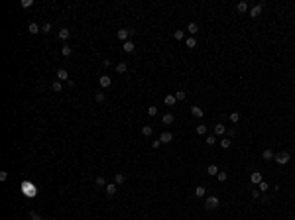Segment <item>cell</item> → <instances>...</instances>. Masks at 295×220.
<instances>
[{"instance_id":"obj_1","label":"cell","mask_w":295,"mask_h":220,"mask_svg":"<svg viewBox=\"0 0 295 220\" xmlns=\"http://www.w3.org/2000/svg\"><path fill=\"white\" fill-rule=\"evenodd\" d=\"M274 159L279 163V165H285V163H289L291 155H289L287 151H279V153H275V155H274Z\"/></svg>"},{"instance_id":"obj_2","label":"cell","mask_w":295,"mask_h":220,"mask_svg":"<svg viewBox=\"0 0 295 220\" xmlns=\"http://www.w3.org/2000/svg\"><path fill=\"white\" fill-rule=\"evenodd\" d=\"M22 191H24V194H28V197H36V193H38L32 183H22Z\"/></svg>"},{"instance_id":"obj_3","label":"cell","mask_w":295,"mask_h":220,"mask_svg":"<svg viewBox=\"0 0 295 220\" xmlns=\"http://www.w3.org/2000/svg\"><path fill=\"white\" fill-rule=\"evenodd\" d=\"M205 207H207V210H215V208L218 207V197H209V199L205 201Z\"/></svg>"},{"instance_id":"obj_4","label":"cell","mask_w":295,"mask_h":220,"mask_svg":"<svg viewBox=\"0 0 295 220\" xmlns=\"http://www.w3.org/2000/svg\"><path fill=\"white\" fill-rule=\"evenodd\" d=\"M130 35H132V32H130V30H124V28L116 32V38L120 39V41H128V38H130Z\"/></svg>"},{"instance_id":"obj_5","label":"cell","mask_w":295,"mask_h":220,"mask_svg":"<svg viewBox=\"0 0 295 220\" xmlns=\"http://www.w3.org/2000/svg\"><path fill=\"white\" fill-rule=\"evenodd\" d=\"M262 10H264V2H260L258 6H254V8H250V16L252 18H258L260 14H262Z\"/></svg>"},{"instance_id":"obj_6","label":"cell","mask_w":295,"mask_h":220,"mask_svg":"<svg viewBox=\"0 0 295 220\" xmlns=\"http://www.w3.org/2000/svg\"><path fill=\"white\" fill-rule=\"evenodd\" d=\"M98 83H100V87H102V89H108V87L112 84V79L108 77V75H102V77L98 79Z\"/></svg>"},{"instance_id":"obj_7","label":"cell","mask_w":295,"mask_h":220,"mask_svg":"<svg viewBox=\"0 0 295 220\" xmlns=\"http://www.w3.org/2000/svg\"><path fill=\"white\" fill-rule=\"evenodd\" d=\"M250 181L254 183V185H260V183L264 181V177H262V173H258V171H254V173L250 175Z\"/></svg>"},{"instance_id":"obj_8","label":"cell","mask_w":295,"mask_h":220,"mask_svg":"<svg viewBox=\"0 0 295 220\" xmlns=\"http://www.w3.org/2000/svg\"><path fill=\"white\" fill-rule=\"evenodd\" d=\"M159 140H161V143H169L171 140H173V134H171V132H161Z\"/></svg>"},{"instance_id":"obj_9","label":"cell","mask_w":295,"mask_h":220,"mask_svg":"<svg viewBox=\"0 0 295 220\" xmlns=\"http://www.w3.org/2000/svg\"><path fill=\"white\" fill-rule=\"evenodd\" d=\"M122 49H124L126 53H132L134 49H136V45H134V41H130V39H128V41H124V45H122Z\"/></svg>"},{"instance_id":"obj_10","label":"cell","mask_w":295,"mask_h":220,"mask_svg":"<svg viewBox=\"0 0 295 220\" xmlns=\"http://www.w3.org/2000/svg\"><path fill=\"white\" fill-rule=\"evenodd\" d=\"M187 32H189L191 35H197V33H199V24H195V22H191L189 26H187Z\"/></svg>"},{"instance_id":"obj_11","label":"cell","mask_w":295,"mask_h":220,"mask_svg":"<svg viewBox=\"0 0 295 220\" xmlns=\"http://www.w3.org/2000/svg\"><path fill=\"white\" fill-rule=\"evenodd\" d=\"M57 79H59V81H69V73H67V69H57Z\"/></svg>"},{"instance_id":"obj_12","label":"cell","mask_w":295,"mask_h":220,"mask_svg":"<svg viewBox=\"0 0 295 220\" xmlns=\"http://www.w3.org/2000/svg\"><path fill=\"white\" fill-rule=\"evenodd\" d=\"M224 134H226L224 124H216V126H215V136H224Z\"/></svg>"},{"instance_id":"obj_13","label":"cell","mask_w":295,"mask_h":220,"mask_svg":"<svg viewBox=\"0 0 295 220\" xmlns=\"http://www.w3.org/2000/svg\"><path fill=\"white\" fill-rule=\"evenodd\" d=\"M116 189H118L116 183H108V185H106V194H108V197H112V194L116 193Z\"/></svg>"},{"instance_id":"obj_14","label":"cell","mask_w":295,"mask_h":220,"mask_svg":"<svg viewBox=\"0 0 295 220\" xmlns=\"http://www.w3.org/2000/svg\"><path fill=\"white\" fill-rule=\"evenodd\" d=\"M274 155H275V153L272 151V149H264V151H262V157H264V161H269V159H274Z\"/></svg>"},{"instance_id":"obj_15","label":"cell","mask_w":295,"mask_h":220,"mask_svg":"<svg viewBox=\"0 0 295 220\" xmlns=\"http://www.w3.org/2000/svg\"><path fill=\"white\" fill-rule=\"evenodd\" d=\"M163 102L167 104V106H173V104L177 102V98H175V94H167V97L163 98Z\"/></svg>"},{"instance_id":"obj_16","label":"cell","mask_w":295,"mask_h":220,"mask_svg":"<svg viewBox=\"0 0 295 220\" xmlns=\"http://www.w3.org/2000/svg\"><path fill=\"white\" fill-rule=\"evenodd\" d=\"M28 32L36 35V33H39V32H41V26H38V24H30V26H28Z\"/></svg>"},{"instance_id":"obj_17","label":"cell","mask_w":295,"mask_h":220,"mask_svg":"<svg viewBox=\"0 0 295 220\" xmlns=\"http://www.w3.org/2000/svg\"><path fill=\"white\" fill-rule=\"evenodd\" d=\"M173 120H175V118H173V114H171V112H167V114H163V116H161V122H163V124H173Z\"/></svg>"},{"instance_id":"obj_18","label":"cell","mask_w":295,"mask_h":220,"mask_svg":"<svg viewBox=\"0 0 295 220\" xmlns=\"http://www.w3.org/2000/svg\"><path fill=\"white\" fill-rule=\"evenodd\" d=\"M59 38L61 39H69L71 38V32H69L67 28H61V30H59Z\"/></svg>"},{"instance_id":"obj_19","label":"cell","mask_w":295,"mask_h":220,"mask_svg":"<svg viewBox=\"0 0 295 220\" xmlns=\"http://www.w3.org/2000/svg\"><path fill=\"white\" fill-rule=\"evenodd\" d=\"M124 181H126V175L124 173H116V175H114V183H116V185H122Z\"/></svg>"},{"instance_id":"obj_20","label":"cell","mask_w":295,"mask_h":220,"mask_svg":"<svg viewBox=\"0 0 295 220\" xmlns=\"http://www.w3.org/2000/svg\"><path fill=\"white\" fill-rule=\"evenodd\" d=\"M191 114L195 118H203V110L199 108V106H193V108H191Z\"/></svg>"},{"instance_id":"obj_21","label":"cell","mask_w":295,"mask_h":220,"mask_svg":"<svg viewBox=\"0 0 295 220\" xmlns=\"http://www.w3.org/2000/svg\"><path fill=\"white\" fill-rule=\"evenodd\" d=\"M61 53H63V57H69V55L73 53V47L71 45H63L61 47Z\"/></svg>"},{"instance_id":"obj_22","label":"cell","mask_w":295,"mask_h":220,"mask_svg":"<svg viewBox=\"0 0 295 220\" xmlns=\"http://www.w3.org/2000/svg\"><path fill=\"white\" fill-rule=\"evenodd\" d=\"M207 173H209V175H215V177H216V175H218V167L213 163V165H209V167H207Z\"/></svg>"},{"instance_id":"obj_23","label":"cell","mask_w":295,"mask_h":220,"mask_svg":"<svg viewBox=\"0 0 295 220\" xmlns=\"http://www.w3.org/2000/svg\"><path fill=\"white\" fill-rule=\"evenodd\" d=\"M116 71L120 73V75H124V73L128 71V65H126V63H118L116 65Z\"/></svg>"},{"instance_id":"obj_24","label":"cell","mask_w":295,"mask_h":220,"mask_svg":"<svg viewBox=\"0 0 295 220\" xmlns=\"http://www.w3.org/2000/svg\"><path fill=\"white\" fill-rule=\"evenodd\" d=\"M151 134H154L151 126H142V136H151Z\"/></svg>"},{"instance_id":"obj_25","label":"cell","mask_w":295,"mask_h":220,"mask_svg":"<svg viewBox=\"0 0 295 220\" xmlns=\"http://www.w3.org/2000/svg\"><path fill=\"white\" fill-rule=\"evenodd\" d=\"M236 10H238V12H248V2H238Z\"/></svg>"},{"instance_id":"obj_26","label":"cell","mask_w":295,"mask_h":220,"mask_svg":"<svg viewBox=\"0 0 295 220\" xmlns=\"http://www.w3.org/2000/svg\"><path fill=\"white\" fill-rule=\"evenodd\" d=\"M51 89H53L55 92H61V91H63V84H61V81H55V83L51 84Z\"/></svg>"},{"instance_id":"obj_27","label":"cell","mask_w":295,"mask_h":220,"mask_svg":"<svg viewBox=\"0 0 295 220\" xmlns=\"http://www.w3.org/2000/svg\"><path fill=\"white\" fill-rule=\"evenodd\" d=\"M230 122H232V124H238V120H240V114H238V112H230Z\"/></svg>"},{"instance_id":"obj_28","label":"cell","mask_w":295,"mask_h":220,"mask_svg":"<svg viewBox=\"0 0 295 220\" xmlns=\"http://www.w3.org/2000/svg\"><path fill=\"white\" fill-rule=\"evenodd\" d=\"M104 92H100V91H98V92H95V100H97V102H104Z\"/></svg>"},{"instance_id":"obj_29","label":"cell","mask_w":295,"mask_h":220,"mask_svg":"<svg viewBox=\"0 0 295 220\" xmlns=\"http://www.w3.org/2000/svg\"><path fill=\"white\" fill-rule=\"evenodd\" d=\"M195 132L199 134V136H205V134H207V126L201 124V126H197V128H195Z\"/></svg>"},{"instance_id":"obj_30","label":"cell","mask_w":295,"mask_h":220,"mask_svg":"<svg viewBox=\"0 0 295 220\" xmlns=\"http://www.w3.org/2000/svg\"><path fill=\"white\" fill-rule=\"evenodd\" d=\"M185 45L189 47V49H193V47L197 45V39H195V38H189V39H187V41H185Z\"/></svg>"},{"instance_id":"obj_31","label":"cell","mask_w":295,"mask_h":220,"mask_svg":"<svg viewBox=\"0 0 295 220\" xmlns=\"http://www.w3.org/2000/svg\"><path fill=\"white\" fill-rule=\"evenodd\" d=\"M230 142H232L230 138H222V140H220V145H222L224 149H228V148H230Z\"/></svg>"},{"instance_id":"obj_32","label":"cell","mask_w":295,"mask_h":220,"mask_svg":"<svg viewBox=\"0 0 295 220\" xmlns=\"http://www.w3.org/2000/svg\"><path fill=\"white\" fill-rule=\"evenodd\" d=\"M173 38H175V39H183L185 38V32H183V30H175V32H173Z\"/></svg>"},{"instance_id":"obj_33","label":"cell","mask_w":295,"mask_h":220,"mask_svg":"<svg viewBox=\"0 0 295 220\" xmlns=\"http://www.w3.org/2000/svg\"><path fill=\"white\" fill-rule=\"evenodd\" d=\"M258 189H260V193H266V191H268V189H269V185H268V183H266V181H262V183H260V185H258Z\"/></svg>"},{"instance_id":"obj_34","label":"cell","mask_w":295,"mask_h":220,"mask_svg":"<svg viewBox=\"0 0 295 220\" xmlns=\"http://www.w3.org/2000/svg\"><path fill=\"white\" fill-rule=\"evenodd\" d=\"M205 193H207V189H205V187H197V189H195V194H197V197H205Z\"/></svg>"},{"instance_id":"obj_35","label":"cell","mask_w":295,"mask_h":220,"mask_svg":"<svg viewBox=\"0 0 295 220\" xmlns=\"http://www.w3.org/2000/svg\"><path fill=\"white\" fill-rule=\"evenodd\" d=\"M20 6H22V8H30V6H33V0H22V2H20Z\"/></svg>"},{"instance_id":"obj_36","label":"cell","mask_w":295,"mask_h":220,"mask_svg":"<svg viewBox=\"0 0 295 220\" xmlns=\"http://www.w3.org/2000/svg\"><path fill=\"white\" fill-rule=\"evenodd\" d=\"M226 177H228V175L224 173V171H218V175H216V179H218L220 183H224V181H226Z\"/></svg>"},{"instance_id":"obj_37","label":"cell","mask_w":295,"mask_h":220,"mask_svg":"<svg viewBox=\"0 0 295 220\" xmlns=\"http://www.w3.org/2000/svg\"><path fill=\"white\" fill-rule=\"evenodd\" d=\"M95 183H97L98 187H106V181H104V177H97V179H95Z\"/></svg>"},{"instance_id":"obj_38","label":"cell","mask_w":295,"mask_h":220,"mask_svg":"<svg viewBox=\"0 0 295 220\" xmlns=\"http://www.w3.org/2000/svg\"><path fill=\"white\" fill-rule=\"evenodd\" d=\"M185 97H187V94H185V91H177V92H175V98H177V100H185Z\"/></svg>"},{"instance_id":"obj_39","label":"cell","mask_w":295,"mask_h":220,"mask_svg":"<svg viewBox=\"0 0 295 220\" xmlns=\"http://www.w3.org/2000/svg\"><path fill=\"white\" fill-rule=\"evenodd\" d=\"M41 32H43V33H47V32H51V24H49V22H45V24H43V26H41Z\"/></svg>"},{"instance_id":"obj_40","label":"cell","mask_w":295,"mask_h":220,"mask_svg":"<svg viewBox=\"0 0 295 220\" xmlns=\"http://www.w3.org/2000/svg\"><path fill=\"white\" fill-rule=\"evenodd\" d=\"M205 142L209 143V145H215V143H216V138H215V136H209L207 140H205Z\"/></svg>"},{"instance_id":"obj_41","label":"cell","mask_w":295,"mask_h":220,"mask_svg":"<svg viewBox=\"0 0 295 220\" xmlns=\"http://www.w3.org/2000/svg\"><path fill=\"white\" fill-rule=\"evenodd\" d=\"M148 114H150V116H156V114H157V108H156V106H150V108H148Z\"/></svg>"},{"instance_id":"obj_42","label":"cell","mask_w":295,"mask_h":220,"mask_svg":"<svg viewBox=\"0 0 295 220\" xmlns=\"http://www.w3.org/2000/svg\"><path fill=\"white\" fill-rule=\"evenodd\" d=\"M159 145H161V140H154V142H151V148L154 149H157Z\"/></svg>"},{"instance_id":"obj_43","label":"cell","mask_w":295,"mask_h":220,"mask_svg":"<svg viewBox=\"0 0 295 220\" xmlns=\"http://www.w3.org/2000/svg\"><path fill=\"white\" fill-rule=\"evenodd\" d=\"M30 218H32V220H43L39 214H36V212H30Z\"/></svg>"},{"instance_id":"obj_44","label":"cell","mask_w":295,"mask_h":220,"mask_svg":"<svg viewBox=\"0 0 295 220\" xmlns=\"http://www.w3.org/2000/svg\"><path fill=\"white\" fill-rule=\"evenodd\" d=\"M8 179V173L6 171H0V181H6Z\"/></svg>"},{"instance_id":"obj_45","label":"cell","mask_w":295,"mask_h":220,"mask_svg":"<svg viewBox=\"0 0 295 220\" xmlns=\"http://www.w3.org/2000/svg\"><path fill=\"white\" fill-rule=\"evenodd\" d=\"M252 197L258 199V197H260V189H254V191H252Z\"/></svg>"},{"instance_id":"obj_46","label":"cell","mask_w":295,"mask_h":220,"mask_svg":"<svg viewBox=\"0 0 295 220\" xmlns=\"http://www.w3.org/2000/svg\"><path fill=\"white\" fill-rule=\"evenodd\" d=\"M110 61H108V59H104V61H102V67H104V69H108V67H110Z\"/></svg>"},{"instance_id":"obj_47","label":"cell","mask_w":295,"mask_h":220,"mask_svg":"<svg viewBox=\"0 0 295 220\" xmlns=\"http://www.w3.org/2000/svg\"><path fill=\"white\" fill-rule=\"evenodd\" d=\"M262 202H269V197L266 193H264V197H262Z\"/></svg>"}]
</instances>
